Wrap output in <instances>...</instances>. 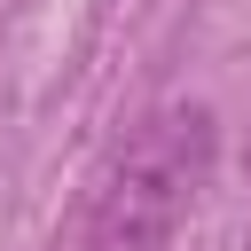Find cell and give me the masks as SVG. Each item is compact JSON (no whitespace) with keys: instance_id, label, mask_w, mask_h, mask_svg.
Wrapping results in <instances>:
<instances>
[{"instance_id":"obj_1","label":"cell","mask_w":251,"mask_h":251,"mask_svg":"<svg viewBox=\"0 0 251 251\" xmlns=\"http://www.w3.org/2000/svg\"><path fill=\"white\" fill-rule=\"evenodd\" d=\"M204 173H212V110L204 102L149 110L102 165L78 220V251H173L180 220L204 196Z\"/></svg>"}]
</instances>
